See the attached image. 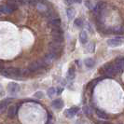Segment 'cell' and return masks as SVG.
Masks as SVG:
<instances>
[{
  "label": "cell",
  "instance_id": "25",
  "mask_svg": "<svg viewBox=\"0 0 124 124\" xmlns=\"http://www.w3.org/2000/svg\"><path fill=\"white\" fill-rule=\"evenodd\" d=\"M35 96H36L37 98H42V97H43V93H41V92H37V93L35 94Z\"/></svg>",
  "mask_w": 124,
  "mask_h": 124
},
{
  "label": "cell",
  "instance_id": "16",
  "mask_svg": "<svg viewBox=\"0 0 124 124\" xmlns=\"http://www.w3.org/2000/svg\"><path fill=\"white\" fill-rule=\"evenodd\" d=\"M94 64H95V62H94V60H93V58H87L86 60H85V65L89 67V68H92L94 66Z\"/></svg>",
  "mask_w": 124,
  "mask_h": 124
},
{
  "label": "cell",
  "instance_id": "30",
  "mask_svg": "<svg viewBox=\"0 0 124 124\" xmlns=\"http://www.w3.org/2000/svg\"><path fill=\"white\" fill-rule=\"evenodd\" d=\"M84 112L86 114H90V111H89V107H84Z\"/></svg>",
  "mask_w": 124,
  "mask_h": 124
},
{
  "label": "cell",
  "instance_id": "24",
  "mask_svg": "<svg viewBox=\"0 0 124 124\" xmlns=\"http://www.w3.org/2000/svg\"><path fill=\"white\" fill-rule=\"evenodd\" d=\"M86 7H88L90 9H93V6H92V2L91 1H86Z\"/></svg>",
  "mask_w": 124,
  "mask_h": 124
},
{
  "label": "cell",
  "instance_id": "23",
  "mask_svg": "<svg viewBox=\"0 0 124 124\" xmlns=\"http://www.w3.org/2000/svg\"><path fill=\"white\" fill-rule=\"evenodd\" d=\"M94 49H95V45L93 43H89L87 47V50L90 51V52H93L94 51Z\"/></svg>",
  "mask_w": 124,
  "mask_h": 124
},
{
  "label": "cell",
  "instance_id": "17",
  "mask_svg": "<svg viewBox=\"0 0 124 124\" xmlns=\"http://www.w3.org/2000/svg\"><path fill=\"white\" fill-rule=\"evenodd\" d=\"M52 35L53 36H62V30L60 27H54L52 30Z\"/></svg>",
  "mask_w": 124,
  "mask_h": 124
},
{
  "label": "cell",
  "instance_id": "13",
  "mask_svg": "<svg viewBox=\"0 0 124 124\" xmlns=\"http://www.w3.org/2000/svg\"><path fill=\"white\" fill-rule=\"evenodd\" d=\"M66 14H67V17H68L69 20H72L74 19V17L76 16V10L73 8H68L66 9Z\"/></svg>",
  "mask_w": 124,
  "mask_h": 124
},
{
  "label": "cell",
  "instance_id": "12",
  "mask_svg": "<svg viewBox=\"0 0 124 124\" xmlns=\"http://www.w3.org/2000/svg\"><path fill=\"white\" fill-rule=\"evenodd\" d=\"M79 40L82 44H86L88 41V35L86 31H82L79 34Z\"/></svg>",
  "mask_w": 124,
  "mask_h": 124
},
{
  "label": "cell",
  "instance_id": "7",
  "mask_svg": "<svg viewBox=\"0 0 124 124\" xmlns=\"http://www.w3.org/2000/svg\"><path fill=\"white\" fill-rule=\"evenodd\" d=\"M8 91L10 93H16L20 91V86L15 82H11L8 85Z\"/></svg>",
  "mask_w": 124,
  "mask_h": 124
},
{
  "label": "cell",
  "instance_id": "20",
  "mask_svg": "<svg viewBox=\"0 0 124 124\" xmlns=\"http://www.w3.org/2000/svg\"><path fill=\"white\" fill-rule=\"evenodd\" d=\"M74 24L76 27H78V28H81L82 26H83V21L81 20V19H76L74 22Z\"/></svg>",
  "mask_w": 124,
  "mask_h": 124
},
{
  "label": "cell",
  "instance_id": "8",
  "mask_svg": "<svg viewBox=\"0 0 124 124\" xmlns=\"http://www.w3.org/2000/svg\"><path fill=\"white\" fill-rule=\"evenodd\" d=\"M49 24L50 26H52L53 28L54 27H60V25H61V20H60L59 17H53V18L50 19Z\"/></svg>",
  "mask_w": 124,
  "mask_h": 124
},
{
  "label": "cell",
  "instance_id": "32",
  "mask_svg": "<svg viewBox=\"0 0 124 124\" xmlns=\"http://www.w3.org/2000/svg\"><path fill=\"white\" fill-rule=\"evenodd\" d=\"M0 15H1V13H0Z\"/></svg>",
  "mask_w": 124,
  "mask_h": 124
},
{
  "label": "cell",
  "instance_id": "11",
  "mask_svg": "<svg viewBox=\"0 0 124 124\" xmlns=\"http://www.w3.org/2000/svg\"><path fill=\"white\" fill-rule=\"evenodd\" d=\"M53 60H55V58L51 55L50 53H47V54L45 55V57L43 58V61L45 62V63H46L47 65L50 64L51 62H53Z\"/></svg>",
  "mask_w": 124,
  "mask_h": 124
},
{
  "label": "cell",
  "instance_id": "31",
  "mask_svg": "<svg viewBox=\"0 0 124 124\" xmlns=\"http://www.w3.org/2000/svg\"><path fill=\"white\" fill-rule=\"evenodd\" d=\"M81 2H82V0H75V3H79L80 4Z\"/></svg>",
  "mask_w": 124,
  "mask_h": 124
},
{
  "label": "cell",
  "instance_id": "3",
  "mask_svg": "<svg viewBox=\"0 0 124 124\" xmlns=\"http://www.w3.org/2000/svg\"><path fill=\"white\" fill-rule=\"evenodd\" d=\"M102 71H103V74L105 75L106 78H112L113 76L116 75L115 71H114V68H113V64H112V63H107V64H106V65L102 68Z\"/></svg>",
  "mask_w": 124,
  "mask_h": 124
},
{
  "label": "cell",
  "instance_id": "14",
  "mask_svg": "<svg viewBox=\"0 0 124 124\" xmlns=\"http://www.w3.org/2000/svg\"><path fill=\"white\" fill-rule=\"evenodd\" d=\"M96 115H97V117L99 118H102V119H107L108 118V116H107V114L105 113L104 111H102V110H99V109H97L96 110Z\"/></svg>",
  "mask_w": 124,
  "mask_h": 124
},
{
  "label": "cell",
  "instance_id": "18",
  "mask_svg": "<svg viewBox=\"0 0 124 124\" xmlns=\"http://www.w3.org/2000/svg\"><path fill=\"white\" fill-rule=\"evenodd\" d=\"M8 103V100H5L3 102H0V113H2L7 108Z\"/></svg>",
  "mask_w": 124,
  "mask_h": 124
},
{
  "label": "cell",
  "instance_id": "22",
  "mask_svg": "<svg viewBox=\"0 0 124 124\" xmlns=\"http://www.w3.org/2000/svg\"><path fill=\"white\" fill-rule=\"evenodd\" d=\"M55 94H56V89H54V88H50V89L48 90V96H49V97L52 98Z\"/></svg>",
  "mask_w": 124,
  "mask_h": 124
},
{
  "label": "cell",
  "instance_id": "26",
  "mask_svg": "<svg viewBox=\"0 0 124 124\" xmlns=\"http://www.w3.org/2000/svg\"><path fill=\"white\" fill-rule=\"evenodd\" d=\"M64 1H65V4L68 5V6H70V5H72L73 3H75V0H64Z\"/></svg>",
  "mask_w": 124,
  "mask_h": 124
},
{
  "label": "cell",
  "instance_id": "19",
  "mask_svg": "<svg viewBox=\"0 0 124 124\" xmlns=\"http://www.w3.org/2000/svg\"><path fill=\"white\" fill-rule=\"evenodd\" d=\"M67 78L69 79H73L75 78V69L73 67L69 68L68 72H67Z\"/></svg>",
  "mask_w": 124,
  "mask_h": 124
},
{
  "label": "cell",
  "instance_id": "2",
  "mask_svg": "<svg viewBox=\"0 0 124 124\" xmlns=\"http://www.w3.org/2000/svg\"><path fill=\"white\" fill-rule=\"evenodd\" d=\"M18 8V6L16 5H9V4H4L0 5V13L1 14H10L13 11H15Z\"/></svg>",
  "mask_w": 124,
  "mask_h": 124
},
{
  "label": "cell",
  "instance_id": "21",
  "mask_svg": "<svg viewBox=\"0 0 124 124\" xmlns=\"http://www.w3.org/2000/svg\"><path fill=\"white\" fill-rule=\"evenodd\" d=\"M116 63H118V65L124 70V57H119L118 59H116Z\"/></svg>",
  "mask_w": 124,
  "mask_h": 124
},
{
  "label": "cell",
  "instance_id": "29",
  "mask_svg": "<svg viewBox=\"0 0 124 124\" xmlns=\"http://www.w3.org/2000/svg\"><path fill=\"white\" fill-rule=\"evenodd\" d=\"M97 124H109L108 122H106V121H103V120H100L97 122Z\"/></svg>",
  "mask_w": 124,
  "mask_h": 124
},
{
  "label": "cell",
  "instance_id": "4",
  "mask_svg": "<svg viewBox=\"0 0 124 124\" xmlns=\"http://www.w3.org/2000/svg\"><path fill=\"white\" fill-rule=\"evenodd\" d=\"M124 43V38L121 37H114V38H111L109 40H107V44L111 47H118V46H120Z\"/></svg>",
  "mask_w": 124,
  "mask_h": 124
},
{
  "label": "cell",
  "instance_id": "5",
  "mask_svg": "<svg viewBox=\"0 0 124 124\" xmlns=\"http://www.w3.org/2000/svg\"><path fill=\"white\" fill-rule=\"evenodd\" d=\"M105 8H107V4H106V2H99L96 6L93 8V13L97 16L98 14H99L102 10H104Z\"/></svg>",
  "mask_w": 124,
  "mask_h": 124
},
{
  "label": "cell",
  "instance_id": "28",
  "mask_svg": "<svg viewBox=\"0 0 124 124\" xmlns=\"http://www.w3.org/2000/svg\"><path fill=\"white\" fill-rule=\"evenodd\" d=\"M62 88H57V89H56V93L60 94V93H62Z\"/></svg>",
  "mask_w": 124,
  "mask_h": 124
},
{
  "label": "cell",
  "instance_id": "9",
  "mask_svg": "<svg viewBox=\"0 0 124 124\" xmlns=\"http://www.w3.org/2000/svg\"><path fill=\"white\" fill-rule=\"evenodd\" d=\"M17 114V106H11L8 107V116L9 118H14Z\"/></svg>",
  "mask_w": 124,
  "mask_h": 124
},
{
  "label": "cell",
  "instance_id": "15",
  "mask_svg": "<svg viewBox=\"0 0 124 124\" xmlns=\"http://www.w3.org/2000/svg\"><path fill=\"white\" fill-rule=\"evenodd\" d=\"M38 69H40V66H39V64L37 63V62H32L31 64L29 65V71H30V72H34V71H37Z\"/></svg>",
  "mask_w": 124,
  "mask_h": 124
},
{
  "label": "cell",
  "instance_id": "27",
  "mask_svg": "<svg viewBox=\"0 0 124 124\" xmlns=\"http://www.w3.org/2000/svg\"><path fill=\"white\" fill-rule=\"evenodd\" d=\"M46 124H53L52 122V117H51V115H49V118H48V121H47V123Z\"/></svg>",
  "mask_w": 124,
  "mask_h": 124
},
{
  "label": "cell",
  "instance_id": "1",
  "mask_svg": "<svg viewBox=\"0 0 124 124\" xmlns=\"http://www.w3.org/2000/svg\"><path fill=\"white\" fill-rule=\"evenodd\" d=\"M1 74L5 76L7 78H20L23 76L22 70L15 67H9V68L2 69L1 70Z\"/></svg>",
  "mask_w": 124,
  "mask_h": 124
},
{
  "label": "cell",
  "instance_id": "6",
  "mask_svg": "<svg viewBox=\"0 0 124 124\" xmlns=\"http://www.w3.org/2000/svg\"><path fill=\"white\" fill-rule=\"evenodd\" d=\"M78 110H79V108L78 107V106H74V107H71V108H69V109H67V110H65V115H66V117L69 118H73L75 115L78 112Z\"/></svg>",
  "mask_w": 124,
  "mask_h": 124
},
{
  "label": "cell",
  "instance_id": "10",
  "mask_svg": "<svg viewBox=\"0 0 124 124\" xmlns=\"http://www.w3.org/2000/svg\"><path fill=\"white\" fill-rule=\"evenodd\" d=\"M52 106L56 109H61L63 106V102L62 99H56L52 102Z\"/></svg>",
  "mask_w": 124,
  "mask_h": 124
}]
</instances>
